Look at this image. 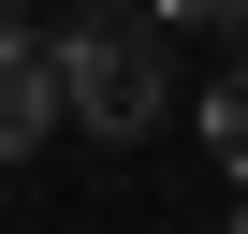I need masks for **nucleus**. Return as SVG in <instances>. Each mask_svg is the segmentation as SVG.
<instances>
[{"label": "nucleus", "mask_w": 248, "mask_h": 234, "mask_svg": "<svg viewBox=\"0 0 248 234\" xmlns=\"http://www.w3.org/2000/svg\"><path fill=\"white\" fill-rule=\"evenodd\" d=\"M44 88H59V117H88L102 147H132V132H161V30L132 15V0H102V15H73L44 44Z\"/></svg>", "instance_id": "nucleus-1"}, {"label": "nucleus", "mask_w": 248, "mask_h": 234, "mask_svg": "<svg viewBox=\"0 0 248 234\" xmlns=\"http://www.w3.org/2000/svg\"><path fill=\"white\" fill-rule=\"evenodd\" d=\"M59 132V88H44V44H15V59H0V161H30Z\"/></svg>", "instance_id": "nucleus-2"}, {"label": "nucleus", "mask_w": 248, "mask_h": 234, "mask_svg": "<svg viewBox=\"0 0 248 234\" xmlns=\"http://www.w3.org/2000/svg\"><path fill=\"white\" fill-rule=\"evenodd\" d=\"M204 147H219V161H233V176H248V59H233V73H219V88H204Z\"/></svg>", "instance_id": "nucleus-3"}, {"label": "nucleus", "mask_w": 248, "mask_h": 234, "mask_svg": "<svg viewBox=\"0 0 248 234\" xmlns=\"http://www.w3.org/2000/svg\"><path fill=\"white\" fill-rule=\"evenodd\" d=\"M132 15H146V30H161V15H175V30H248V0H132Z\"/></svg>", "instance_id": "nucleus-4"}, {"label": "nucleus", "mask_w": 248, "mask_h": 234, "mask_svg": "<svg viewBox=\"0 0 248 234\" xmlns=\"http://www.w3.org/2000/svg\"><path fill=\"white\" fill-rule=\"evenodd\" d=\"M15 44H30V30H15V15H0V59H15Z\"/></svg>", "instance_id": "nucleus-5"}]
</instances>
